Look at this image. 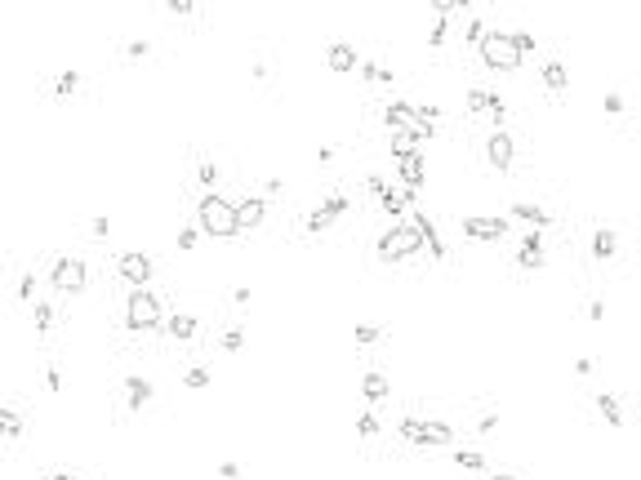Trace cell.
Listing matches in <instances>:
<instances>
[{
	"label": "cell",
	"instance_id": "cell-2",
	"mask_svg": "<svg viewBox=\"0 0 641 480\" xmlns=\"http://www.w3.org/2000/svg\"><path fill=\"white\" fill-rule=\"evenodd\" d=\"M125 325L134 333H152L165 325V311H161V298H156L152 290H134L125 303Z\"/></svg>",
	"mask_w": 641,
	"mask_h": 480
},
{
	"label": "cell",
	"instance_id": "cell-11",
	"mask_svg": "<svg viewBox=\"0 0 641 480\" xmlns=\"http://www.w3.org/2000/svg\"><path fill=\"white\" fill-rule=\"evenodd\" d=\"M396 174H401V187H405V191H419V187H423V156H419V151L396 156Z\"/></svg>",
	"mask_w": 641,
	"mask_h": 480
},
{
	"label": "cell",
	"instance_id": "cell-18",
	"mask_svg": "<svg viewBox=\"0 0 641 480\" xmlns=\"http://www.w3.org/2000/svg\"><path fill=\"white\" fill-rule=\"evenodd\" d=\"M614 249H619V236H614V227H597V236H592V258L606 262Z\"/></svg>",
	"mask_w": 641,
	"mask_h": 480
},
{
	"label": "cell",
	"instance_id": "cell-8",
	"mask_svg": "<svg viewBox=\"0 0 641 480\" xmlns=\"http://www.w3.org/2000/svg\"><path fill=\"white\" fill-rule=\"evenodd\" d=\"M486 160L494 165V170H507L512 165V134H503V129H494V134L486 138Z\"/></svg>",
	"mask_w": 641,
	"mask_h": 480
},
{
	"label": "cell",
	"instance_id": "cell-7",
	"mask_svg": "<svg viewBox=\"0 0 641 480\" xmlns=\"http://www.w3.org/2000/svg\"><path fill=\"white\" fill-rule=\"evenodd\" d=\"M263 218H268V200H263V196H245L236 205V232H254Z\"/></svg>",
	"mask_w": 641,
	"mask_h": 480
},
{
	"label": "cell",
	"instance_id": "cell-39",
	"mask_svg": "<svg viewBox=\"0 0 641 480\" xmlns=\"http://www.w3.org/2000/svg\"><path fill=\"white\" fill-rule=\"evenodd\" d=\"M624 107H628V103H624V93H619V89H610V93H606V112H610V116H624Z\"/></svg>",
	"mask_w": 641,
	"mask_h": 480
},
{
	"label": "cell",
	"instance_id": "cell-20",
	"mask_svg": "<svg viewBox=\"0 0 641 480\" xmlns=\"http://www.w3.org/2000/svg\"><path fill=\"white\" fill-rule=\"evenodd\" d=\"M361 391H366V400H370V405H374V400H383V396H388V378H383L379 369H370V374L361 378Z\"/></svg>",
	"mask_w": 641,
	"mask_h": 480
},
{
	"label": "cell",
	"instance_id": "cell-1",
	"mask_svg": "<svg viewBox=\"0 0 641 480\" xmlns=\"http://www.w3.org/2000/svg\"><path fill=\"white\" fill-rule=\"evenodd\" d=\"M196 218H201V232L205 236H219V240L236 236V205H232V200H223L219 191H205V196H201Z\"/></svg>",
	"mask_w": 641,
	"mask_h": 480
},
{
	"label": "cell",
	"instance_id": "cell-51",
	"mask_svg": "<svg viewBox=\"0 0 641 480\" xmlns=\"http://www.w3.org/2000/svg\"><path fill=\"white\" fill-rule=\"evenodd\" d=\"M490 480H521V476H490Z\"/></svg>",
	"mask_w": 641,
	"mask_h": 480
},
{
	"label": "cell",
	"instance_id": "cell-30",
	"mask_svg": "<svg viewBox=\"0 0 641 480\" xmlns=\"http://www.w3.org/2000/svg\"><path fill=\"white\" fill-rule=\"evenodd\" d=\"M361 76L366 80H383V85H392V71L379 67V63H361Z\"/></svg>",
	"mask_w": 641,
	"mask_h": 480
},
{
	"label": "cell",
	"instance_id": "cell-10",
	"mask_svg": "<svg viewBox=\"0 0 641 480\" xmlns=\"http://www.w3.org/2000/svg\"><path fill=\"white\" fill-rule=\"evenodd\" d=\"M507 218H463V236L473 240H503Z\"/></svg>",
	"mask_w": 641,
	"mask_h": 480
},
{
	"label": "cell",
	"instance_id": "cell-46",
	"mask_svg": "<svg viewBox=\"0 0 641 480\" xmlns=\"http://www.w3.org/2000/svg\"><path fill=\"white\" fill-rule=\"evenodd\" d=\"M366 187L374 191V196H379V191H383V187H388V178H383V174H370V178H366Z\"/></svg>",
	"mask_w": 641,
	"mask_h": 480
},
{
	"label": "cell",
	"instance_id": "cell-24",
	"mask_svg": "<svg viewBox=\"0 0 641 480\" xmlns=\"http://www.w3.org/2000/svg\"><path fill=\"white\" fill-rule=\"evenodd\" d=\"M76 85H80V71H58L54 93H58V98H71V93H76Z\"/></svg>",
	"mask_w": 641,
	"mask_h": 480
},
{
	"label": "cell",
	"instance_id": "cell-28",
	"mask_svg": "<svg viewBox=\"0 0 641 480\" xmlns=\"http://www.w3.org/2000/svg\"><path fill=\"white\" fill-rule=\"evenodd\" d=\"M183 382H187V387H192V391H201V387H210V369H201V365H192V369H187V374H183Z\"/></svg>",
	"mask_w": 641,
	"mask_h": 480
},
{
	"label": "cell",
	"instance_id": "cell-36",
	"mask_svg": "<svg viewBox=\"0 0 641 480\" xmlns=\"http://www.w3.org/2000/svg\"><path fill=\"white\" fill-rule=\"evenodd\" d=\"M481 36H486V18H481V14H473V18H468V40H473V45H481Z\"/></svg>",
	"mask_w": 641,
	"mask_h": 480
},
{
	"label": "cell",
	"instance_id": "cell-13",
	"mask_svg": "<svg viewBox=\"0 0 641 480\" xmlns=\"http://www.w3.org/2000/svg\"><path fill=\"white\" fill-rule=\"evenodd\" d=\"M512 218H517V223H530V232H543V227H552V213L539 209V205H526V200H517V205H512Z\"/></svg>",
	"mask_w": 641,
	"mask_h": 480
},
{
	"label": "cell",
	"instance_id": "cell-50",
	"mask_svg": "<svg viewBox=\"0 0 641 480\" xmlns=\"http://www.w3.org/2000/svg\"><path fill=\"white\" fill-rule=\"evenodd\" d=\"M50 480H80V476H71V472H63V476H50Z\"/></svg>",
	"mask_w": 641,
	"mask_h": 480
},
{
	"label": "cell",
	"instance_id": "cell-3",
	"mask_svg": "<svg viewBox=\"0 0 641 480\" xmlns=\"http://www.w3.org/2000/svg\"><path fill=\"white\" fill-rule=\"evenodd\" d=\"M477 50H481V63L494 67V71H512V67H521V50L512 45V31H486Z\"/></svg>",
	"mask_w": 641,
	"mask_h": 480
},
{
	"label": "cell",
	"instance_id": "cell-40",
	"mask_svg": "<svg viewBox=\"0 0 641 480\" xmlns=\"http://www.w3.org/2000/svg\"><path fill=\"white\" fill-rule=\"evenodd\" d=\"M31 294H36V276L27 271V276L18 280V298H22V303H31Z\"/></svg>",
	"mask_w": 641,
	"mask_h": 480
},
{
	"label": "cell",
	"instance_id": "cell-9",
	"mask_svg": "<svg viewBox=\"0 0 641 480\" xmlns=\"http://www.w3.org/2000/svg\"><path fill=\"white\" fill-rule=\"evenodd\" d=\"M450 440H454V427H450V423H437V418H419L415 445H450Z\"/></svg>",
	"mask_w": 641,
	"mask_h": 480
},
{
	"label": "cell",
	"instance_id": "cell-22",
	"mask_svg": "<svg viewBox=\"0 0 641 480\" xmlns=\"http://www.w3.org/2000/svg\"><path fill=\"white\" fill-rule=\"evenodd\" d=\"M543 85H548L552 93H561L566 85H570V76H566V67H561V63H543Z\"/></svg>",
	"mask_w": 641,
	"mask_h": 480
},
{
	"label": "cell",
	"instance_id": "cell-16",
	"mask_svg": "<svg viewBox=\"0 0 641 480\" xmlns=\"http://www.w3.org/2000/svg\"><path fill=\"white\" fill-rule=\"evenodd\" d=\"M147 400H152V382L138 378V374H129L125 378V405H129V410H143Z\"/></svg>",
	"mask_w": 641,
	"mask_h": 480
},
{
	"label": "cell",
	"instance_id": "cell-31",
	"mask_svg": "<svg viewBox=\"0 0 641 480\" xmlns=\"http://www.w3.org/2000/svg\"><path fill=\"white\" fill-rule=\"evenodd\" d=\"M330 223H334V218H330V213H321V209H312L308 218H303V227H308L312 236H317V232H325V227H330Z\"/></svg>",
	"mask_w": 641,
	"mask_h": 480
},
{
	"label": "cell",
	"instance_id": "cell-6",
	"mask_svg": "<svg viewBox=\"0 0 641 480\" xmlns=\"http://www.w3.org/2000/svg\"><path fill=\"white\" fill-rule=\"evenodd\" d=\"M116 271L125 276L134 290H147V280H152V258H147V254H120V258H116Z\"/></svg>",
	"mask_w": 641,
	"mask_h": 480
},
{
	"label": "cell",
	"instance_id": "cell-48",
	"mask_svg": "<svg viewBox=\"0 0 641 480\" xmlns=\"http://www.w3.org/2000/svg\"><path fill=\"white\" fill-rule=\"evenodd\" d=\"M14 418H18V414H14V410H9V405H0V431H5L9 423H14Z\"/></svg>",
	"mask_w": 641,
	"mask_h": 480
},
{
	"label": "cell",
	"instance_id": "cell-45",
	"mask_svg": "<svg viewBox=\"0 0 641 480\" xmlns=\"http://www.w3.org/2000/svg\"><path fill=\"white\" fill-rule=\"evenodd\" d=\"M219 480H240V463H223L219 467Z\"/></svg>",
	"mask_w": 641,
	"mask_h": 480
},
{
	"label": "cell",
	"instance_id": "cell-27",
	"mask_svg": "<svg viewBox=\"0 0 641 480\" xmlns=\"http://www.w3.org/2000/svg\"><path fill=\"white\" fill-rule=\"evenodd\" d=\"M419 240L432 249V258H450V249H445V240H441V232H437V227H428V232H423Z\"/></svg>",
	"mask_w": 641,
	"mask_h": 480
},
{
	"label": "cell",
	"instance_id": "cell-21",
	"mask_svg": "<svg viewBox=\"0 0 641 480\" xmlns=\"http://www.w3.org/2000/svg\"><path fill=\"white\" fill-rule=\"evenodd\" d=\"M379 205H383V213H388L392 223H396V218L405 213V200H401V191H392V187H383V191H379Z\"/></svg>",
	"mask_w": 641,
	"mask_h": 480
},
{
	"label": "cell",
	"instance_id": "cell-12",
	"mask_svg": "<svg viewBox=\"0 0 641 480\" xmlns=\"http://www.w3.org/2000/svg\"><path fill=\"white\" fill-rule=\"evenodd\" d=\"M543 262V232H526L521 240V249H517V267H526V271H535Z\"/></svg>",
	"mask_w": 641,
	"mask_h": 480
},
{
	"label": "cell",
	"instance_id": "cell-17",
	"mask_svg": "<svg viewBox=\"0 0 641 480\" xmlns=\"http://www.w3.org/2000/svg\"><path fill=\"white\" fill-rule=\"evenodd\" d=\"M383 120H388V129H392V134H396V129H410V125H415V103H401V98H396V103H388Z\"/></svg>",
	"mask_w": 641,
	"mask_h": 480
},
{
	"label": "cell",
	"instance_id": "cell-25",
	"mask_svg": "<svg viewBox=\"0 0 641 480\" xmlns=\"http://www.w3.org/2000/svg\"><path fill=\"white\" fill-rule=\"evenodd\" d=\"M454 463L468 467V472H481V467H486V453L481 449H454Z\"/></svg>",
	"mask_w": 641,
	"mask_h": 480
},
{
	"label": "cell",
	"instance_id": "cell-34",
	"mask_svg": "<svg viewBox=\"0 0 641 480\" xmlns=\"http://www.w3.org/2000/svg\"><path fill=\"white\" fill-rule=\"evenodd\" d=\"M196 178H201L205 187H214V183H219V165H214V160H201L196 165Z\"/></svg>",
	"mask_w": 641,
	"mask_h": 480
},
{
	"label": "cell",
	"instance_id": "cell-26",
	"mask_svg": "<svg viewBox=\"0 0 641 480\" xmlns=\"http://www.w3.org/2000/svg\"><path fill=\"white\" fill-rule=\"evenodd\" d=\"M321 213H330V218H343V213H347V196H343V191H330V196H325V205H317Z\"/></svg>",
	"mask_w": 641,
	"mask_h": 480
},
{
	"label": "cell",
	"instance_id": "cell-33",
	"mask_svg": "<svg viewBox=\"0 0 641 480\" xmlns=\"http://www.w3.org/2000/svg\"><path fill=\"white\" fill-rule=\"evenodd\" d=\"M379 338H383V329H379V325H356V343H361V347H374Z\"/></svg>",
	"mask_w": 641,
	"mask_h": 480
},
{
	"label": "cell",
	"instance_id": "cell-5",
	"mask_svg": "<svg viewBox=\"0 0 641 480\" xmlns=\"http://www.w3.org/2000/svg\"><path fill=\"white\" fill-rule=\"evenodd\" d=\"M50 280H54V290H58V294H80V290H85V280H89V271H85V262H80V258H58Z\"/></svg>",
	"mask_w": 641,
	"mask_h": 480
},
{
	"label": "cell",
	"instance_id": "cell-47",
	"mask_svg": "<svg viewBox=\"0 0 641 480\" xmlns=\"http://www.w3.org/2000/svg\"><path fill=\"white\" fill-rule=\"evenodd\" d=\"M575 374H579V378L592 374V356H579V360H575Z\"/></svg>",
	"mask_w": 641,
	"mask_h": 480
},
{
	"label": "cell",
	"instance_id": "cell-43",
	"mask_svg": "<svg viewBox=\"0 0 641 480\" xmlns=\"http://www.w3.org/2000/svg\"><path fill=\"white\" fill-rule=\"evenodd\" d=\"M45 382H50V391H63V374H58V365L45 369Z\"/></svg>",
	"mask_w": 641,
	"mask_h": 480
},
{
	"label": "cell",
	"instance_id": "cell-35",
	"mask_svg": "<svg viewBox=\"0 0 641 480\" xmlns=\"http://www.w3.org/2000/svg\"><path fill=\"white\" fill-rule=\"evenodd\" d=\"M147 54H152L147 40H129V45H125V58H129V63H138V58H147Z\"/></svg>",
	"mask_w": 641,
	"mask_h": 480
},
{
	"label": "cell",
	"instance_id": "cell-37",
	"mask_svg": "<svg viewBox=\"0 0 641 480\" xmlns=\"http://www.w3.org/2000/svg\"><path fill=\"white\" fill-rule=\"evenodd\" d=\"M356 431H361V436H379V418H374V414H361L356 418Z\"/></svg>",
	"mask_w": 641,
	"mask_h": 480
},
{
	"label": "cell",
	"instance_id": "cell-14",
	"mask_svg": "<svg viewBox=\"0 0 641 480\" xmlns=\"http://www.w3.org/2000/svg\"><path fill=\"white\" fill-rule=\"evenodd\" d=\"M165 333H169V338H178V343L196 338V316H192V311H174V316L165 320Z\"/></svg>",
	"mask_w": 641,
	"mask_h": 480
},
{
	"label": "cell",
	"instance_id": "cell-19",
	"mask_svg": "<svg viewBox=\"0 0 641 480\" xmlns=\"http://www.w3.org/2000/svg\"><path fill=\"white\" fill-rule=\"evenodd\" d=\"M597 414L606 418L610 427H624V410H619V396H610V391H601L597 396Z\"/></svg>",
	"mask_w": 641,
	"mask_h": 480
},
{
	"label": "cell",
	"instance_id": "cell-23",
	"mask_svg": "<svg viewBox=\"0 0 641 480\" xmlns=\"http://www.w3.org/2000/svg\"><path fill=\"white\" fill-rule=\"evenodd\" d=\"M419 134H415V129H396V134H392V151L396 156H410V151H419Z\"/></svg>",
	"mask_w": 641,
	"mask_h": 480
},
{
	"label": "cell",
	"instance_id": "cell-44",
	"mask_svg": "<svg viewBox=\"0 0 641 480\" xmlns=\"http://www.w3.org/2000/svg\"><path fill=\"white\" fill-rule=\"evenodd\" d=\"M165 9H169V14H192L196 5H192V0H165Z\"/></svg>",
	"mask_w": 641,
	"mask_h": 480
},
{
	"label": "cell",
	"instance_id": "cell-32",
	"mask_svg": "<svg viewBox=\"0 0 641 480\" xmlns=\"http://www.w3.org/2000/svg\"><path fill=\"white\" fill-rule=\"evenodd\" d=\"M50 325H54V307L50 303H36V329L50 333Z\"/></svg>",
	"mask_w": 641,
	"mask_h": 480
},
{
	"label": "cell",
	"instance_id": "cell-49",
	"mask_svg": "<svg viewBox=\"0 0 641 480\" xmlns=\"http://www.w3.org/2000/svg\"><path fill=\"white\" fill-rule=\"evenodd\" d=\"M232 303H236V307H250V290H245V285H240V290L232 294Z\"/></svg>",
	"mask_w": 641,
	"mask_h": 480
},
{
	"label": "cell",
	"instance_id": "cell-29",
	"mask_svg": "<svg viewBox=\"0 0 641 480\" xmlns=\"http://www.w3.org/2000/svg\"><path fill=\"white\" fill-rule=\"evenodd\" d=\"M219 347H223V352H240V347H245V329H240V325L227 329L223 338H219Z\"/></svg>",
	"mask_w": 641,
	"mask_h": 480
},
{
	"label": "cell",
	"instance_id": "cell-41",
	"mask_svg": "<svg viewBox=\"0 0 641 480\" xmlns=\"http://www.w3.org/2000/svg\"><path fill=\"white\" fill-rule=\"evenodd\" d=\"M107 232H112V223H107L103 213H99V218L89 223V236H94V240H107Z\"/></svg>",
	"mask_w": 641,
	"mask_h": 480
},
{
	"label": "cell",
	"instance_id": "cell-4",
	"mask_svg": "<svg viewBox=\"0 0 641 480\" xmlns=\"http://www.w3.org/2000/svg\"><path fill=\"white\" fill-rule=\"evenodd\" d=\"M419 249H423V240H419V232H410L405 223H392L388 232L379 236V258L383 262H401L410 254H419Z\"/></svg>",
	"mask_w": 641,
	"mask_h": 480
},
{
	"label": "cell",
	"instance_id": "cell-15",
	"mask_svg": "<svg viewBox=\"0 0 641 480\" xmlns=\"http://www.w3.org/2000/svg\"><path fill=\"white\" fill-rule=\"evenodd\" d=\"M325 63H330V71H352L356 67V50L347 40H334L330 50H325Z\"/></svg>",
	"mask_w": 641,
	"mask_h": 480
},
{
	"label": "cell",
	"instance_id": "cell-42",
	"mask_svg": "<svg viewBox=\"0 0 641 480\" xmlns=\"http://www.w3.org/2000/svg\"><path fill=\"white\" fill-rule=\"evenodd\" d=\"M468 112H486V89H468Z\"/></svg>",
	"mask_w": 641,
	"mask_h": 480
},
{
	"label": "cell",
	"instance_id": "cell-38",
	"mask_svg": "<svg viewBox=\"0 0 641 480\" xmlns=\"http://www.w3.org/2000/svg\"><path fill=\"white\" fill-rule=\"evenodd\" d=\"M201 245V232H196V227H183V232H178V249H196Z\"/></svg>",
	"mask_w": 641,
	"mask_h": 480
}]
</instances>
